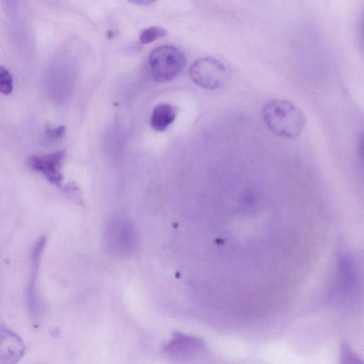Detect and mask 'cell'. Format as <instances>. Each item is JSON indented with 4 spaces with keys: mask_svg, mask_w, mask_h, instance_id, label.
<instances>
[{
    "mask_svg": "<svg viewBox=\"0 0 364 364\" xmlns=\"http://www.w3.org/2000/svg\"><path fill=\"white\" fill-rule=\"evenodd\" d=\"M166 33V30L162 27L151 26L141 33L139 40L142 43L148 44L164 36Z\"/></svg>",
    "mask_w": 364,
    "mask_h": 364,
    "instance_id": "obj_10",
    "label": "cell"
},
{
    "mask_svg": "<svg viewBox=\"0 0 364 364\" xmlns=\"http://www.w3.org/2000/svg\"><path fill=\"white\" fill-rule=\"evenodd\" d=\"M24 351L22 340L9 329L0 326V363H16Z\"/></svg>",
    "mask_w": 364,
    "mask_h": 364,
    "instance_id": "obj_7",
    "label": "cell"
},
{
    "mask_svg": "<svg viewBox=\"0 0 364 364\" xmlns=\"http://www.w3.org/2000/svg\"><path fill=\"white\" fill-rule=\"evenodd\" d=\"M230 75L231 73L226 65L210 57L198 59L190 68V77L193 82L208 90L222 87Z\"/></svg>",
    "mask_w": 364,
    "mask_h": 364,
    "instance_id": "obj_4",
    "label": "cell"
},
{
    "mask_svg": "<svg viewBox=\"0 0 364 364\" xmlns=\"http://www.w3.org/2000/svg\"><path fill=\"white\" fill-rule=\"evenodd\" d=\"M203 343L196 338L178 334L172 339L166 347L168 352L171 353L185 354L200 350Z\"/></svg>",
    "mask_w": 364,
    "mask_h": 364,
    "instance_id": "obj_9",
    "label": "cell"
},
{
    "mask_svg": "<svg viewBox=\"0 0 364 364\" xmlns=\"http://www.w3.org/2000/svg\"><path fill=\"white\" fill-rule=\"evenodd\" d=\"M46 242V237L41 236L35 243L31 252V277L28 288V304L30 314L34 321L38 319V301L36 296V280L41 255Z\"/></svg>",
    "mask_w": 364,
    "mask_h": 364,
    "instance_id": "obj_6",
    "label": "cell"
},
{
    "mask_svg": "<svg viewBox=\"0 0 364 364\" xmlns=\"http://www.w3.org/2000/svg\"><path fill=\"white\" fill-rule=\"evenodd\" d=\"M130 2L134 4H138V5H146V4H149L156 0H128Z\"/></svg>",
    "mask_w": 364,
    "mask_h": 364,
    "instance_id": "obj_13",
    "label": "cell"
},
{
    "mask_svg": "<svg viewBox=\"0 0 364 364\" xmlns=\"http://www.w3.org/2000/svg\"><path fill=\"white\" fill-rule=\"evenodd\" d=\"M13 78L4 67L0 65V92L8 95L13 92Z\"/></svg>",
    "mask_w": 364,
    "mask_h": 364,
    "instance_id": "obj_11",
    "label": "cell"
},
{
    "mask_svg": "<svg viewBox=\"0 0 364 364\" xmlns=\"http://www.w3.org/2000/svg\"><path fill=\"white\" fill-rule=\"evenodd\" d=\"M65 127L60 126L56 128H48L46 129V135L48 140L56 141L60 139L65 134Z\"/></svg>",
    "mask_w": 364,
    "mask_h": 364,
    "instance_id": "obj_12",
    "label": "cell"
},
{
    "mask_svg": "<svg viewBox=\"0 0 364 364\" xmlns=\"http://www.w3.org/2000/svg\"><path fill=\"white\" fill-rule=\"evenodd\" d=\"M103 245L112 257L124 259L131 256L136 249L138 238L131 223L122 217L109 220L103 230Z\"/></svg>",
    "mask_w": 364,
    "mask_h": 364,
    "instance_id": "obj_2",
    "label": "cell"
},
{
    "mask_svg": "<svg viewBox=\"0 0 364 364\" xmlns=\"http://www.w3.org/2000/svg\"><path fill=\"white\" fill-rule=\"evenodd\" d=\"M176 112L173 107L166 103L155 106L151 116V126L158 132L165 130L175 119Z\"/></svg>",
    "mask_w": 364,
    "mask_h": 364,
    "instance_id": "obj_8",
    "label": "cell"
},
{
    "mask_svg": "<svg viewBox=\"0 0 364 364\" xmlns=\"http://www.w3.org/2000/svg\"><path fill=\"white\" fill-rule=\"evenodd\" d=\"M262 116L272 132L287 139L299 136L306 123L303 112L286 100L267 101L262 108Z\"/></svg>",
    "mask_w": 364,
    "mask_h": 364,
    "instance_id": "obj_1",
    "label": "cell"
},
{
    "mask_svg": "<svg viewBox=\"0 0 364 364\" xmlns=\"http://www.w3.org/2000/svg\"><path fill=\"white\" fill-rule=\"evenodd\" d=\"M65 154V150H60L45 155L32 156L28 164L31 169L41 173L48 181L60 186L63 179L60 168Z\"/></svg>",
    "mask_w": 364,
    "mask_h": 364,
    "instance_id": "obj_5",
    "label": "cell"
},
{
    "mask_svg": "<svg viewBox=\"0 0 364 364\" xmlns=\"http://www.w3.org/2000/svg\"><path fill=\"white\" fill-rule=\"evenodd\" d=\"M186 65L184 54L173 46L155 48L149 55V65L152 78L159 82L175 78Z\"/></svg>",
    "mask_w": 364,
    "mask_h": 364,
    "instance_id": "obj_3",
    "label": "cell"
}]
</instances>
